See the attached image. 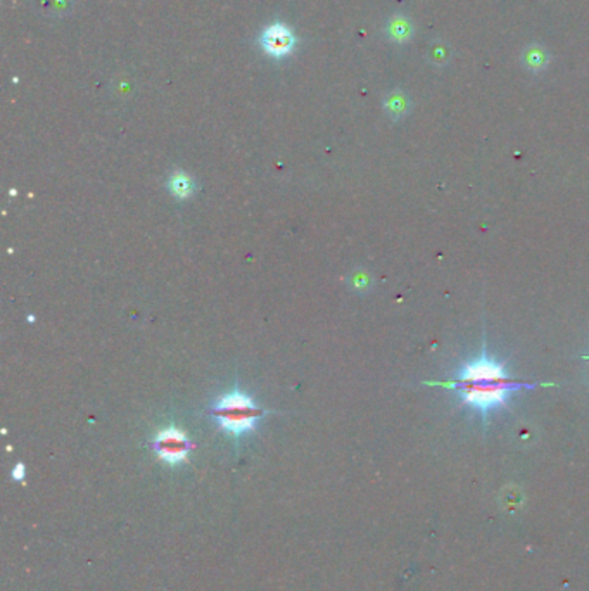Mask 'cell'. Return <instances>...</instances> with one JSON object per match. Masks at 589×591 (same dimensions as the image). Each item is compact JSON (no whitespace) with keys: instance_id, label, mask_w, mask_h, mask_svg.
<instances>
[{"instance_id":"6da1fadb","label":"cell","mask_w":589,"mask_h":591,"mask_svg":"<svg viewBox=\"0 0 589 591\" xmlns=\"http://www.w3.org/2000/svg\"><path fill=\"white\" fill-rule=\"evenodd\" d=\"M430 386H441L458 394L460 403L480 413L482 419L495 410L506 406L508 399L521 389H534L549 384L522 382L508 376L505 365L489 356L486 344L477 358L460 367L455 377L443 382H429Z\"/></svg>"},{"instance_id":"7a4b0ae2","label":"cell","mask_w":589,"mask_h":591,"mask_svg":"<svg viewBox=\"0 0 589 591\" xmlns=\"http://www.w3.org/2000/svg\"><path fill=\"white\" fill-rule=\"evenodd\" d=\"M213 412L222 431L232 436H242L252 431L258 419L263 415V410L254 405L248 394L240 391L223 394L213 406Z\"/></svg>"},{"instance_id":"3957f363","label":"cell","mask_w":589,"mask_h":591,"mask_svg":"<svg viewBox=\"0 0 589 591\" xmlns=\"http://www.w3.org/2000/svg\"><path fill=\"white\" fill-rule=\"evenodd\" d=\"M154 449L163 462L170 465H179L185 462L187 455L192 449L189 438L182 431L170 427L163 429L154 439Z\"/></svg>"},{"instance_id":"277c9868","label":"cell","mask_w":589,"mask_h":591,"mask_svg":"<svg viewBox=\"0 0 589 591\" xmlns=\"http://www.w3.org/2000/svg\"><path fill=\"white\" fill-rule=\"evenodd\" d=\"M263 45L272 55H285L294 47V35L284 25H273L263 33Z\"/></svg>"},{"instance_id":"5b68a950","label":"cell","mask_w":589,"mask_h":591,"mask_svg":"<svg viewBox=\"0 0 589 591\" xmlns=\"http://www.w3.org/2000/svg\"><path fill=\"white\" fill-rule=\"evenodd\" d=\"M168 187H170L171 194L179 197V199H185V197H189L190 194L194 192L192 182H190L189 176L183 175V173H175V175L171 176L170 182H168Z\"/></svg>"},{"instance_id":"8992f818","label":"cell","mask_w":589,"mask_h":591,"mask_svg":"<svg viewBox=\"0 0 589 591\" xmlns=\"http://www.w3.org/2000/svg\"><path fill=\"white\" fill-rule=\"evenodd\" d=\"M12 477H14L16 481H23V479H25V465H16L14 471H12Z\"/></svg>"},{"instance_id":"52a82bcc","label":"cell","mask_w":589,"mask_h":591,"mask_svg":"<svg viewBox=\"0 0 589 591\" xmlns=\"http://www.w3.org/2000/svg\"><path fill=\"white\" fill-rule=\"evenodd\" d=\"M588 360H589V356H588Z\"/></svg>"}]
</instances>
